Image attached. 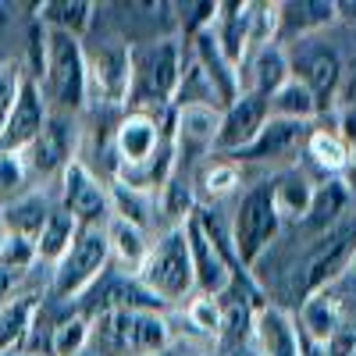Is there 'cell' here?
<instances>
[{"instance_id": "cell-1", "label": "cell", "mask_w": 356, "mask_h": 356, "mask_svg": "<svg viewBox=\"0 0 356 356\" xmlns=\"http://www.w3.org/2000/svg\"><path fill=\"white\" fill-rule=\"evenodd\" d=\"M182 40L178 36H157L132 43V89L125 111H146L157 118L175 114V93L182 79Z\"/></svg>"}, {"instance_id": "cell-2", "label": "cell", "mask_w": 356, "mask_h": 356, "mask_svg": "<svg viewBox=\"0 0 356 356\" xmlns=\"http://www.w3.org/2000/svg\"><path fill=\"white\" fill-rule=\"evenodd\" d=\"M171 324L161 310H100L89 317V349L97 356H161Z\"/></svg>"}, {"instance_id": "cell-3", "label": "cell", "mask_w": 356, "mask_h": 356, "mask_svg": "<svg viewBox=\"0 0 356 356\" xmlns=\"http://www.w3.org/2000/svg\"><path fill=\"white\" fill-rule=\"evenodd\" d=\"M36 86H40L47 107L54 104L57 114H79L86 107V50H82V40L43 29V61H40Z\"/></svg>"}, {"instance_id": "cell-4", "label": "cell", "mask_w": 356, "mask_h": 356, "mask_svg": "<svg viewBox=\"0 0 356 356\" xmlns=\"http://www.w3.org/2000/svg\"><path fill=\"white\" fill-rule=\"evenodd\" d=\"M136 282L164 303H182L196 292V278H193V260H189V243L182 228H168L164 235H157V243H150L146 260L136 271Z\"/></svg>"}, {"instance_id": "cell-5", "label": "cell", "mask_w": 356, "mask_h": 356, "mask_svg": "<svg viewBox=\"0 0 356 356\" xmlns=\"http://www.w3.org/2000/svg\"><path fill=\"white\" fill-rule=\"evenodd\" d=\"M278 232H282V214H278V207L271 200L267 182L246 189L239 196V203H235V218H232V228H228L235 260H239L243 267H253L267 250H271Z\"/></svg>"}, {"instance_id": "cell-6", "label": "cell", "mask_w": 356, "mask_h": 356, "mask_svg": "<svg viewBox=\"0 0 356 356\" xmlns=\"http://www.w3.org/2000/svg\"><path fill=\"white\" fill-rule=\"evenodd\" d=\"M86 104L125 107L132 89V43L122 36H107L97 47H86Z\"/></svg>"}, {"instance_id": "cell-7", "label": "cell", "mask_w": 356, "mask_h": 356, "mask_svg": "<svg viewBox=\"0 0 356 356\" xmlns=\"http://www.w3.org/2000/svg\"><path fill=\"white\" fill-rule=\"evenodd\" d=\"M111 267V250H107V235L104 228H79L72 250L57 260L54 278H50V296L61 303L82 300Z\"/></svg>"}, {"instance_id": "cell-8", "label": "cell", "mask_w": 356, "mask_h": 356, "mask_svg": "<svg viewBox=\"0 0 356 356\" xmlns=\"http://www.w3.org/2000/svg\"><path fill=\"white\" fill-rule=\"evenodd\" d=\"M171 143V118H157L146 111H125L114 129V168H132L157 157Z\"/></svg>"}, {"instance_id": "cell-9", "label": "cell", "mask_w": 356, "mask_h": 356, "mask_svg": "<svg viewBox=\"0 0 356 356\" xmlns=\"http://www.w3.org/2000/svg\"><path fill=\"white\" fill-rule=\"evenodd\" d=\"M300 43V57H289V68H292V79H300L310 97L317 104V111L324 114L335 100H339V89H342V79H346V65L335 47H317L314 40H296Z\"/></svg>"}, {"instance_id": "cell-10", "label": "cell", "mask_w": 356, "mask_h": 356, "mask_svg": "<svg viewBox=\"0 0 356 356\" xmlns=\"http://www.w3.org/2000/svg\"><path fill=\"white\" fill-rule=\"evenodd\" d=\"M61 211H68L79 228H104L111 218V196L107 186L89 171L79 157L61 171Z\"/></svg>"}, {"instance_id": "cell-11", "label": "cell", "mask_w": 356, "mask_h": 356, "mask_svg": "<svg viewBox=\"0 0 356 356\" xmlns=\"http://www.w3.org/2000/svg\"><path fill=\"white\" fill-rule=\"evenodd\" d=\"M314 132V122H282V118H267L264 129L257 132V139L246 146V150H239L235 157V164H292L303 157V146Z\"/></svg>"}, {"instance_id": "cell-12", "label": "cell", "mask_w": 356, "mask_h": 356, "mask_svg": "<svg viewBox=\"0 0 356 356\" xmlns=\"http://www.w3.org/2000/svg\"><path fill=\"white\" fill-rule=\"evenodd\" d=\"M186 243H189V260H193V278H196V296H207V300H221V296L232 289L235 271L228 267V260L221 257V250L214 246V239L207 235L203 221L193 214L186 225Z\"/></svg>"}, {"instance_id": "cell-13", "label": "cell", "mask_w": 356, "mask_h": 356, "mask_svg": "<svg viewBox=\"0 0 356 356\" xmlns=\"http://www.w3.org/2000/svg\"><path fill=\"white\" fill-rule=\"evenodd\" d=\"M72 161H75V122L72 114L50 111L36 143L29 150H22V164L29 175H61Z\"/></svg>"}, {"instance_id": "cell-14", "label": "cell", "mask_w": 356, "mask_h": 356, "mask_svg": "<svg viewBox=\"0 0 356 356\" xmlns=\"http://www.w3.org/2000/svg\"><path fill=\"white\" fill-rule=\"evenodd\" d=\"M50 118V107L40 93V86L33 75H22V86H18V97H15V107L8 114V125L0 132V150H11V154H22L36 143V136L43 132Z\"/></svg>"}, {"instance_id": "cell-15", "label": "cell", "mask_w": 356, "mask_h": 356, "mask_svg": "<svg viewBox=\"0 0 356 356\" xmlns=\"http://www.w3.org/2000/svg\"><path fill=\"white\" fill-rule=\"evenodd\" d=\"M267 122V100L239 93V100H232L221 111V122H218V139H214V154L218 157H235L239 150L257 139V132Z\"/></svg>"}, {"instance_id": "cell-16", "label": "cell", "mask_w": 356, "mask_h": 356, "mask_svg": "<svg viewBox=\"0 0 356 356\" xmlns=\"http://www.w3.org/2000/svg\"><path fill=\"white\" fill-rule=\"evenodd\" d=\"M289 79H292L289 50L282 43H267V47L246 54V61L239 65V89L250 97H260V100H271Z\"/></svg>"}, {"instance_id": "cell-17", "label": "cell", "mask_w": 356, "mask_h": 356, "mask_svg": "<svg viewBox=\"0 0 356 356\" xmlns=\"http://www.w3.org/2000/svg\"><path fill=\"white\" fill-rule=\"evenodd\" d=\"M253 346H257V356H303L307 353L300 324L282 307H260L253 314Z\"/></svg>"}, {"instance_id": "cell-18", "label": "cell", "mask_w": 356, "mask_h": 356, "mask_svg": "<svg viewBox=\"0 0 356 356\" xmlns=\"http://www.w3.org/2000/svg\"><path fill=\"white\" fill-rule=\"evenodd\" d=\"M349 203H353V193H349V186L342 182V178H324V182H317L314 193H310V207L303 214V228L321 239L324 232H332L349 214Z\"/></svg>"}, {"instance_id": "cell-19", "label": "cell", "mask_w": 356, "mask_h": 356, "mask_svg": "<svg viewBox=\"0 0 356 356\" xmlns=\"http://www.w3.org/2000/svg\"><path fill=\"white\" fill-rule=\"evenodd\" d=\"M211 36L221 47V54L239 68L246 61L250 50V4L246 0H232V4H218L214 22H211Z\"/></svg>"}, {"instance_id": "cell-20", "label": "cell", "mask_w": 356, "mask_h": 356, "mask_svg": "<svg viewBox=\"0 0 356 356\" xmlns=\"http://www.w3.org/2000/svg\"><path fill=\"white\" fill-rule=\"evenodd\" d=\"M332 22H335V0H289V4H278V43L310 40Z\"/></svg>"}, {"instance_id": "cell-21", "label": "cell", "mask_w": 356, "mask_h": 356, "mask_svg": "<svg viewBox=\"0 0 356 356\" xmlns=\"http://www.w3.org/2000/svg\"><path fill=\"white\" fill-rule=\"evenodd\" d=\"M36 22L43 29H54V33H68L75 40H86V33L97 22V4L89 0H47V4L36 8Z\"/></svg>"}, {"instance_id": "cell-22", "label": "cell", "mask_w": 356, "mask_h": 356, "mask_svg": "<svg viewBox=\"0 0 356 356\" xmlns=\"http://www.w3.org/2000/svg\"><path fill=\"white\" fill-rule=\"evenodd\" d=\"M57 203H50L47 196L40 193H22L18 200H11L8 207H0V218H4V232L11 235H22V239H33L36 243V235L43 232L50 211H54Z\"/></svg>"}, {"instance_id": "cell-23", "label": "cell", "mask_w": 356, "mask_h": 356, "mask_svg": "<svg viewBox=\"0 0 356 356\" xmlns=\"http://www.w3.org/2000/svg\"><path fill=\"white\" fill-rule=\"evenodd\" d=\"M104 235H107V250H111V260L125 267V275L136 278V271L143 267L146 260V250H150V243H146V232H139L136 225L122 221V218H107L104 225Z\"/></svg>"}, {"instance_id": "cell-24", "label": "cell", "mask_w": 356, "mask_h": 356, "mask_svg": "<svg viewBox=\"0 0 356 356\" xmlns=\"http://www.w3.org/2000/svg\"><path fill=\"white\" fill-rule=\"evenodd\" d=\"M36 310H40L36 296H11V300L0 307V356L22 353L25 335H29V328H33Z\"/></svg>"}, {"instance_id": "cell-25", "label": "cell", "mask_w": 356, "mask_h": 356, "mask_svg": "<svg viewBox=\"0 0 356 356\" xmlns=\"http://www.w3.org/2000/svg\"><path fill=\"white\" fill-rule=\"evenodd\" d=\"M239 186H243V168L228 157H218V154H211L207 164L193 175V189L203 200H214V203H221L225 196H235Z\"/></svg>"}, {"instance_id": "cell-26", "label": "cell", "mask_w": 356, "mask_h": 356, "mask_svg": "<svg viewBox=\"0 0 356 356\" xmlns=\"http://www.w3.org/2000/svg\"><path fill=\"white\" fill-rule=\"evenodd\" d=\"M75 235H79V221L68 211H61V207H54L43 232L36 235V264H54L57 267V260L72 250Z\"/></svg>"}, {"instance_id": "cell-27", "label": "cell", "mask_w": 356, "mask_h": 356, "mask_svg": "<svg viewBox=\"0 0 356 356\" xmlns=\"http://www.w3.org/2000/svg\"><path fill=\"white\" fill-rule=\"evenodd\" d=\"M346 154H349V146L342 143V136L335 129H314L307 146H303V157L321 171V182L324 178H342Z\"/></svg>"}, {"instance_id": "cell-28", "label": "cell", "mask_w": 356, "mask_h": 356, "mask_svg": "<svg viewBox=\"0 0 356 356\" xmlns=\"http://www.w3.org/2000/svg\"><path fill=\"white\" fill-rule=\"evenodd\" d=\"M267 189H271V200L278 207L282 221L285 218L303 221L307 207H310V193H314V182H310L303 171H285V175L275 178V182H267Z\"/></svg>"}, {"instance_id": "cell-29", "label": "cell", "mask_w": 356, "mask_h": 356, "mask_svg": "<svg viewBox=\"0 0 356 356\" xmlns=\"http://www.w3.org/2000/svg\"><path fill=\"white\" fill-rule=\"evenodd\" d=\"M321 111L310 97V89L300 79H289L278 93L267 100V118H282V122H314Z\"/></svg>"}, {"instance_id": "cell-30", "label": "cell", "mask_w": 356, "mask_h": 356, "mask_svg": "<svg viewBox=\"0 0 356 356\" xmlns=\"http://www.w3.org/2000/svg\"><path fill=\"white\" fill-rule=\"evenodd\" d=\"M107 196H111V214H114V218L136 225L139 232L150 228V221H154V214H157V196H146V193L114 186V182L107 186Z\"/></svg>"}, {"instance_id": "cell-31", "label": "cell", "mask_w": 356, "mask_h": 356, "mask_svg": "<svg viewBox=\"0 0 356 356\" xmlns=\"http://www.w3.org/2000/svg\"><path fill=\"white\" fill-rule=\"evenodd\" d=\"M89 349V317L82 310L57 317L50 332V356H82Z\"/></svg>"}, {"instance_id": "cell-32", "label": "cell", "mask_w": 356, "mask_h": 356, "mask_svg": "<svg viewBox=\"0 0 356 356\" xmlns=\"http://www.w3.org/2000/svg\"><path fill=\"white\" fill-rule=\"evenodd\" d=\"M25 182H29V171L22 164V154L0 150V207H8L11 200H18Z\"/></svg>"}, {"instance_id": "cell-33", "label": "cell", "mask_w": 356, "mask_h": 356, "mask_svg": "<svg viewBox=\"0 0 356 356\" xmlns=\"http://www.w3.org/2000/svg\"><path fill=\"white\" fill-rule=\"evenodd\" d=\"M33 264H36V243L8 232L4 243H0V267H4V271H15V275H25Z\"/></svg>"}, {"instance_id": "cell-34", "label": "cell", "mask_w": 356, "mask_h": 356, "mask_svg": "<svg viewBox=\"0 0 356 356\" xmlns=\"http://www.w3.org/2000/svg\"><path fill=\"white\" fill-rule=\"evenodd\" d=\"M18 86H22V72H15L11 65H0V132H4V125H8V114L15 107Z\"/></svg>"}, {"instance_id": "cell-35", "label": "cell", "mask_w": 356, "mask_h": 356, "mask_svg": "<svg viewBox=\"0 0 356 356\" xmlns=\"http://www.w3.org/2000/svg\"><path fill=\"white\" fill-rule=\"evenodd\" d=\"M18 278L22 275H15V271H4V267H0V307H4L11 296H15V285H18Z\"/></svg>"}, {"instance_id": "cell-36", "label": "cell", "mask_w": 356, "mask_h": 356, "mask_svg": "<svg viewBox=\"0 0 356 356\" xmlns=\"http://www.w3.org/2000/svg\"><path fill=\"white\" fill-rule=\"evenodd\" d=\"M342 182L349 186V193H356V143L349 146V154H346V168H342Z\"/></svg>"}, {"instance_id": "cell-37", "label": "cell", "mask_w": 356, "mask_h": 356, "mask_svg": "<svg viewBox=\"0 0 356 356\" xmlns=\"http://www.w3.org/2000/svg\"><path fill=\"white\" fill-rule=\"evenodd\" d=\"M335 18L356 25V0H335Z\"/></svg>"}, {"instance_id": "cell-38", "label": "cell", "mask_w": 356, "mask_h": 356, "mask_svg": "<svg viewBox=\"0 0 356 356\" xmlns=\"http://www.w3.org/2000/svg\"><path fill=\"white\" fill-rule=\"evenodd\" d=\"M4 235H8V232H4V218H0V243H4Z\"/></svg>"}, {"instance_id": "cell-39", "label": "cell", "mask_w": 356, "mask_h": 356, "mask_svg": "<svg viewBox=\"0 0 356 356\" xmlns=\"http://www.w3.org/2000/svg\"><path fill=\"white\" fill-rule=\"evenodd\" d=\"M8 356H29V353H8Z\"/></svg>"}, {"instance_id": "cell-40", "label": "cell", "mask_w": 356, "mask_h": 356, "mask_svg": "<svg viewBox=\"0 0 356 356\" xmlns=\"http://www.w3.org/2000/svg\"><path fill=\"white\" fill-rule=\"evenodd\" d=\"M196 356H207V353H196Z\"/></svg>"}]
</instances>
